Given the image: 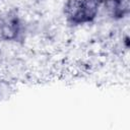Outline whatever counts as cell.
<instances>
[{"label":"cell","instance_id":"277c9868","mask_svg":"<svg viewBox=\"0 0 130 130\" xmlns=\"http://www.w3.org/2000/svg\"><path fill=\"white\" fill-rule=\"evenodd\" d=\"M14 91L15 86L13 80L8 76H0V103L8 101Z\"/></svg>","mask_w":130,"mask_h":130},{"label":"cell","instance_id":"8992f818","mask_svg":"<svg viewBox=\"0 0 130 130\" xmlns=\"http://www.w3.org/2000/svg\"><path fill=\"white\" fill-rule=\"evenodd\" d=\"M39 1H46V0H39Z\"/></svg>","mask_w":130,"mask_h":130},{"label":"cell","instance_id":"5b68a950","mask_svg":"<svg viewBox=\"0 0 130 130\" xmlns=\"http://www.w3.org/2000/svg\"><path fill=\"white\" fill-rule=\"evenodd\" d=\"M8 58L6 56V53L4 51V49L0 46V71L5 68V65H6V62H7Z\"/></svg>","mask_w":130,"mask_h":130},{"label":"cell","instance_id":"7a4b0ae2","mask_svg":"<svg viewBox=\"0 0 130 130\" xmlns=\"http://www.w3.org/2000/svg\"><path fill=\"white\" fill-rule=\"evenodd\" d=\"M28 36V21L18 9L8 8L0 11V43L21 45Z\"/></svg>","mask_w":130,"mask_h":130},{"label":"cell","instance_id":"6da1fadb","mask_svg":"<svg viewBox=\"0 0 130 130\" xmlns=\"http://www.w3.org/2000/svg\"><path fill=\"white\" fill-rule=\"evenodd\" d=\"M102 0H64L61 15L64 23L70 28L88 26L101 16Z\"/></svg>","mask_w":130,"mask_h":130},{"label":"cell","instance_id":"3957f363","mask_svg":"<svg viewBox=\"0 0 130 130\" xmlns=\"http://www.w3.org/2000/svg\"><path fill=\"white\" fill-rule=\"evenodd\" d=\"M130 15V0H102L101 16L113 23L124 22Z\"/></svg>","mask_w":130,"mask_h":130}]
</instances>
